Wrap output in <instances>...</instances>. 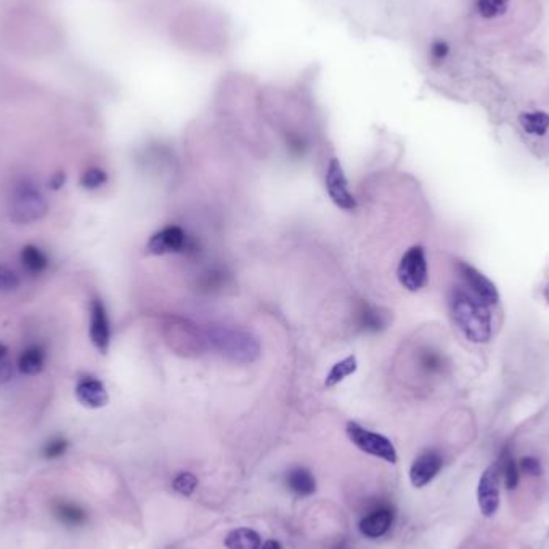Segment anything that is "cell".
I'll return each mask as SVG.
<instances>
[{"label":"cell","mask_w":549,"mask_h":549,"mask_svg":"<svg viewBox=\"0 0 549 549\" xmlns=\"http://www.w3.org/2000/svg\"><path fill=\"white\" fill-rule=\"evenodd\" d=\"M47 212L49 201L41 189L28 180L19 183L11 198V220L18 225H31L42 220Z\"/></svg>","instance_id":"obj_3"},{"label":"cell","mask_w":549,"mask_h":549,"mask_svg":"<svg viewBox=\"0 0 549 549\" xmlns=\"http://www.w3.org/2000/svg\"><path fill=\"white\" fill-rule=\"evenodd\" d=\"M90 322H89V337L94 347L100 354H108L111 344V325L109 317L100 297L90 300Z\"/></svg>","instance_id":"obj_7"},{"label":"cell","mask_w":549,"mask_h":549,"mask_svg":"<svg viewBox=\"0 0 549 549\" xmlns=\"http://www.w3.org/2000/svg\"><path fill=\"white\" fill-rule=\"evenodd\" d=\"M448 304L455 325L468 341L475 344L490 341L493 335V315L488 304L461 287L452 291Z\"/></svg>","instance_id":"obj_1"},{"label":"cell","mask_w":549,"mask_h":549,"mask_svg":"<svg viewBox=\"0 0 549 549\" xmlns=\"http://www.w3.org/2000/svg\"><path fill=\"white\" fill-rule=\"evenodd\" d=\"M442 464V456L437 452H426L417 456L410 469V480L413 487L422 488L432 482L434 477L440 473Z\"/></svg>","instance_id":"obj_12"},{"label":"cell","mask_w":549,"mask_h":549,"mask_svg":"<svg viewBox=\"0 0 549 549\" xmlns=\"http://www.w3.org/2000/svg\"><path fill=\"white\" fill-rule=\"evenodd\" d=\"M394 522V513L389 508H381L366 515L360 522V532L366 538H381L382 535L389 532V528Z\"/></svg>","instance_id":"obj_14"},{"label":"cell","mask_w":549,"mask_h":549,"mask_svg":"<svg viewBox=\"0 0 549 549\" xmlns=\"http://www.w3.org/2000/svg\"><path fill=\"white\" fill-rule=\"evenodd\" d=\"M204 339L214 350H217V354L234 363L249 365L260 355V344L249 332L227 326H214L206 332Z\"/></svg>","instance_id":"obj_2"},{"label":"cell","mask_w":549,"mask_h":549,"mask_svg":"<svg viewBox=\"0 0 549 549\" xmlns=\"http://www.w3.org/2000/svg\"><path fill=\"white\" fill-rule=\"evenodd\" d=\"M522 129L530 135H545L549 129V114L545 111H532V113H522L519 117Z\"/></svg>","instance_id":"obj_21"},{"label":"cell","mask_w":549,"mask_h":549,"mask_svg":"<svg viewBox=\"0 0 549 549\" xmlns=\"http://www.w3.org/2000/svg\"><path fill=\"white\" fill-rule=\"evenodd\" d=\"M6 355H9V349H6V345L4 342H0V362L5 360Z\"/></svg>","instance_id":"obj_34"},{"label":"cell","mask_w":549,"mask_h":549,"mask_svg":"<svg viewBox=\"0 0 549 549\" xmlns=\"http://www.w3.org/2000/svg\"><path fill=\"white\" fill-rule=\"evenodd\" d=\"M189 247V241L187 233L177 225H171L162 228V230L153 233L147 243L148 254L153 256H166V254H177L187 251Z\"/></svg>","instance_id":"obj_8"},{"label":"cell","mask_w":549,"mask_h":549,"mask_svg":"<svg viewBox=\"0 0 549 549\" xmlns=\"http://www.w3.org/2000/svg\"><path fill=\"white\" fill-rule=\"evenodd\" d=\"M64 182H66V174L64 172H55L51 177L49 179V187L51 189H60L64 187Z\"/></svg>","instance_id":"obj_31"},{"label":"cell","mask_w":549,"mask_h":549,"mask_svg":"<svg viewBox=\"0 0 549 549\" xmlns=\"http://www.w3.org/2000/svg\"><path fill=\"white\" fill-rule=\"evenodd\" d=\"M430 55H432L434 61H443L450 55V45L445 41L434 42L432 50H430Z\"/></svg>","instance_id":"obj_29"},{"label":"cell","mask_w":549,"mask_h":549,"mask_svg":"<svg viewBox=\"0 0 549 549\" xmlns=\"http://www.w3.org/2000/svg\"><path fill=\"white\" fill-rule=\"evenodd\" d=\"M47 363V350L42 344H31L23 349L18 358V371L23 376L41 375Z\"/></svg>","instance_id":"obj_13"},{"label":"cell","mask_w":549,"mask_h":549,"mask_svg":"<svg viewBox=\"0 0 549 549\" xmlns=\"http://www.w3.org/2000/svg\"><path fill=\"white\" fill-rule=\"evenodd\" d=\"M358 326L363 331L377 332L387 326V315L376 309V307L363 305L362 310L358 312Z\"/></svg>","instance_id":"obj_20"},{"label":"cell","mask_w":549,"mask_h":549,"mask_svg":"<svg viewBox=\"0 0 549 549\" xmlns=\"http://www.w3.org/2000/svg\"><path fill=\"white\" fill-rule=\"evenodd\" d=\"M74 394L77 402H79L82 407L90 408V410H98L107 407L109 402V395L108 390L104 387L103 381L95 377V376H84L76 384Z\"/></svg>","instance_id":"obj_11"},{"label":"cell","mask_w":549,"mask_h":549,"mask_svg":"<svg viewBox=\"0 0 549 549\" xmlns=\"http://www.w3.org/2000/svg\"><path fill=\"white\" fill-rule=\"evenodd\" d=\"M69 448V442L64 439V437H54L50 439L42 450L45 460H56V458H61L64 453L68 452Z\"/></svg>","instance_id":"obj_26"},{"label":"cell","mask_w":549,"mask_h":549,"mask_svg":"<svg viewBox=\"0 0 549 549\" xmlns=\"http://www.w3.org/2000/svg\"><path fill=\"white\" fill-rule=\"evenodd\" d=\"M19 262H21L26 272L34 274V277L45 273L50 267L49 256L36 244H24L21 247V251H19Z\"/></svg>","instance_id":"obj_15"},{"label":"cell","mask_w":549,"mask_h":549,"mask_svg":"<svg viewBox=\"0 0 549 549\" xmlns=\"http://www.w3.org/2000/svg\"><path fill=\"white\" fill-rule=\"evenodd\" d=\"M357 370H358L357 357L355 355L345 357L344 360L337 362L331 366V370L328 371V375H326V377H325V385L326 387H335V385L341 384L349 376L355 375Z\"/></svg>","instance_id":"obj_19"},{"label":"cell","mask_w":549,"mask_h":549,"mask_svg":"<svg viewBox=\"0 0 549 549\" xmlns=\"http://www.w3.org/2000/svg\"><path fill=\"white\" fill-rule=\"evenodd\" d=\"M54 513L56 519L68 527H81L87 522V513L76 503L58 501L54 506Z\"/></svg>","instance_id":"obj_17"},{"label":"cell","mask_w":549,"mask_h":549,"mask_svg":"<svg viewBox=\"0 0 549 549\" xmlns=\"http://www.w3.org/2000/svg\"><path fill=\"white\" fill-rule=\"evenodd\" d=\"M172 487L175 492L182 496H192L196 487H198V479H196V475L192 473H180L174 479Z\"/></svg>","instance_id":"obj_25"},{"label":"cell","mask_w":549,"mask_h":549,"mask_svg":"<svg viewBox=\"0 0 549 549\" xmlns=\"http://www.w3.org/2000/svg\"><path fill=\"white\" fill-rule=\"evenodd\" d=\"M477 500L483 515L492 518L500 506V469L498 466H490L483 474L477 487Z\"/></svg>","instance_id":"obj_9"},{"label":"cell","mask_w":549,"mask_h":549,"mask_svg":"<svg viewBox=\"0 0 549 549\" xmlns=\"http://www.w3.org/2000/svg\"><path fill=\"white\" fill-rule=\"evenodd\" d=\"M422 366L430 372H437L442 370L443 358L437 352H426L422 357Z\"/></svg>","instance_id":"obj_28"},{"label":"cell","mask_w":549,"mask_h":549,"mask_svg":"<svg viewBox=\"0 0 549 549\" xmlns=\"http://www.w3.org/2000/svg\"><path fill=\"white\" fill-rule=\"evenodd\" d=\"M520 469L524 470L525 474H530V475L541 474V466L538 460H535V458H524V460L520 461Z\"/></svg>","instance_id":"obj_30"},{"label":"cell","mask_w":549,"mask_h":549,"mask_svg":"<svg viewBox=\"0 0 549 549\" xmlns=\"http://www.w3.org/2000/svg\"><path fill=\"white\" fill-rule=\"evenodd\" d=\"M345 432H347L349 440L354 443L358 450H362L363 453L381 458V460L387 461L390 464L397 463L398 460L397 450L394 447V443H392L387 437H384L382 434L372 432V430L366 429L354 421L347 422V426H345Z\"/></svg>","instance_id":"obj_4"},{"label":"cell","mask_w":549,"mask_h":549,"mask_svg":"<svg viewBox=\"0 0 549 549\" xmlns=\"http://www.w3.org/2000/svg\"><path fill=\"white\" fill-rule=\"evenodd\" d=\"M456 269L458 273H460V277L463 278L464 285L469 287V291L473 292L475 297H479L488 305L498 304L500 294L496 291L495 285L487 277H483L479 270L466 262H458Z\"/></svg>","instance_id":"obj_10"},{"label":"cell","mask_w":549,"mask_h":549,"mask_svg":"<svg viewBox=\"0 0 549 549\" xmlns=\"http://www.w3.org/2000/svg\"><path fill=\"white\" fill-rule=\"evenodd\" d=\"M325 183L328 196L339 209H342V211H355L357 201L354 194L350 193L347 177H345L342 164L339 162V159L332 158L330 161L328 169H326Z\"/></svg>","instance_id":"obj_6"},{"label":"cell","mask_w":549,"mask_h":549,"mask_svg":"<svg viewBox=\"0 0 549 549\" xmlns=\"http://www.w3.org/2000/svg\"><path fill=\"white\" fill-rule=\"evenodd\" d=\"M477 10L483 18H496L508 10V0H477Z\"/></svg>","instance_id":"obj_24"},{"label":"cell","mask_w":549,"mask_h":549,"mask_svg":"<svg viewBox=\"0 0 549 549\" xmlns=\"http://www.w3.org/2000/svg\"><path fill=\"white\" fill-rule=\"evenodd\" d=\"M545 297H546V300H548V304H549V285L545 287Z\"/></svg>","instance_id":"obj_35"},{"label":"cell","mask_w":549,"mask_h":549,"mask_svg":"<svg viewBox=\"0 0 549 549\" xmlns=\"http://www.w3.org/2000/svg\"><path fill=\"white\" fill-rule=\"evenodd\" d=\"M21 287V278L11 267L0 264V294H13Z\"/></svg>","instance_id":"obj_23"},{"label":"cell","mask_w":549,"mask_h":549,"mask_svg":"<svg viewBox=\"0 0 549 549\" xmlns=\"http://www.w3.org/2000/svg\"><path fill=\"white\" fill-rule=\"evenodd\" d=\"M286 485L296 496H310L315 493L317 480L309 469L294 468L286 475Z\"/></svg>","instance_id":"obj_16"},{"label":"cell","mask_w":549,"mask_h":549,"mask_svg":"<svg viewBox=\"0 0 549 549\" xmlns=\"http://www.w3.org/2000/svg\"><path fill=\"white\" fill-rule=\"evenodd\" d=\"M108 174L102 167H89L81 175V187L84 189H98L103 185H107Z\"/></svg>","instance_id":"obj_22"},{"label":"cell","mask_w":549,"mask_h":549,"mask_svg":"<svg viewBox=\"0 0 549 549\" xmlns=\"http://www.w3.org/2000/svg\"><path fill=\"white\" fill-rule=\"evenodd\" d=\"M400 285L410 292L421 291L427 285V260L422 246H413L403 254L397 269Z\"/></svg>","instance_id":"obj_5"},{"label":"cell","mask_w":549,"mask_h":549,"mask_svg":"<svg viewBox=\"0 0 549 549\" xmlns=\"http://www.w3.org/2000/svg\"><path fill=\"white\" fill-rule=\"evenodd\" d=\"M500 470L503 473V475H505V482H506V487L508 488H515V487H518V483H519V466H518V464H515L513 456L505 455V458H503V463H501Z\"/></svg>","instance_id":"obj_27"},{"label":"cell","mask_w":549,"mask_h":549,"mask_svg":"<svg viewBox=\"0 0 549 549\" xmlns=\"http://www.w3.org/2000/svg\"><path fill=\"white\" fill-rule=\"evenodd\" d=\"M11 377H13V366L9 362L2 360L0 362V384L9 382Z\"/></svg>","instance_id":"obj_32"},{"label":"cell","mask_w":549,"mask_h":549,"mask_svg":"<svg viewBox=\"0 0 549 549\" xmlns=\"http://www.w3.org/2000/svg\"><path fill=\"white\" fill-rule=\"evenodd\" d=\"M260 549H283V548H281L280 541H277V540H269V541H265V543H264L262 546H260Z\"/></svg>","instance_id":"obj_33"},{"label":"cell","mask_w":549,"mask_h":549,"mask_svg":"<svg viewBox=\"0 0 549 549\" xmlns=\"http://www.w3.org/2000/svg\"><path fill=\"white\" fill-rule=\"evenodd\" d=\"M227 549H260L262 540L260 535L252 528H237L227 535L225 538Z\"/></svg>","instance_id":"obj_18"}]
</instances>
